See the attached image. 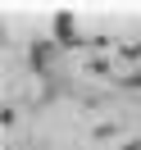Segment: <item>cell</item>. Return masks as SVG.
<instances>
[]
</instances>
